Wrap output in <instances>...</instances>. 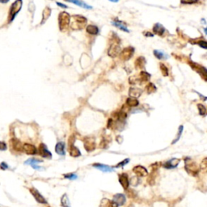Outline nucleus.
<instances>
[{"mask_svg":"<svg viewBox=\"0 0 207 207\" xmlns=\"http://www.w3.org/2000/svg\"><path fill=\"white\" fill-rule=\"evenodd\" d=\"M183 129H184V127H183V126H180L179 128V131H178V133H177V136H176V138H175V140L172 142V144L175 143L177 141L179 140L180 138V136H181V134H182V132H183Z\"/></svg>","mask_w":207,"mask_h":207,"instance_id":"obj_39","label":"nucleus"},{"mask_svg":"<svg viewBox=\"0 0 207 207\" xmlns=\"http://www.w3.org/2000/svg\"><path fill=\"white\" fill-rule=\"evenodd\" d=\"M57 5H58V6H60V7H62V8H67V5H65V4H61V3H57Z\"/></svg>","mask_w":207,"mask_h":207,"instance_id":"obj_46","label":"nucleus"},{"mask_svg":"<svg viewBox=\"0 0 207 207\" xmlns=\"http://www.w3.org/2000/svg\"><path fill=\"white\" fill-rule=\"evenodd\" d=\"M204 30H205V32H206V34H207V28H205Z\"/></svg>","mask_w":207,"mask_h":207,"instance_id":"obj_50","label":"nucleus"},{"mask_svg":"<svg viewBox=\"0 0 207 207\" xmlns=\"http://www.w3.org/2000/svg\"><path fill=\"white\" fill-rule=\"evenodd\" d=\"M0 168L3 169V170H6V169H7L9 167H8V165H7V163H4V162H3L1 164H0Z\"/></svg>","mask_w":207,"mask_h":207,"instance_id":"obj_44","label":"nucleus"},{"mask_svg":"<svg viewBox=\"0 0 207 207\" xmlns=\"http://www.w3.org/2000/svg\"><path fill=\"white\" fill-rule=\"evenodd\" d=\"M142 93V90L138 88H130V91H129V95H130V97H133V98H138L139 97Z\"/></svg>","mask_w":207,"mask_h":207,"instance_id":"obj_22","label":"nucleus"},{"mask_svg":"<svg viewBox=\"0 0 207 207\" xmlns=\"http://www.w3.org/2000/svg\"><path fill=\"white\" fill-rule=\"evenodd\" d=\"M197 108H198V110H199V113L201 115H205L206 113V107L201 105V104H198L197 105Z\"/></svg>","mask_w":207,"mask_h":207,"instance_id":"obj_37","label":"nucleus"},{"mask_svg":"<svg viewBox=\"0 0 207 207\" xmlns=\"http://www.w3.org/2000/svg\"><path fill=\"white\" fill-rule=\"evenodd\" d=\"M151 74L147 73V71H141L140 74L138 76H133L130 78V84H142L150 80Z\"/></svg>","mask_w":207,"mask_h":207,"instance_id":"obj_4","label":"nucleus"},{"mask_svg":"<svg viewBox=\"0 0 207 207\" xmlns=\"http://www.w3.org/2000/svg\"><path fill=\"white\" fill-rule=\"evenodd\" d=\"M64 178L69 180H76L78 178V175L74 173H68V174H64Z\"/></svg>","mask_w":207,"mask_h":207,"instance_id":"obj_38","label":"nucleus"},{"mask_svg":"<svg viewBox=\"0 0 207 207\" xmlns=\"http://www.w3.org/2000/svg\"><path fill=\"white\" fill-rule=\"evenodd\" d=\"M154 55L158 59H167L168 58V55L167 53H165L161 50H156V49L154 50Z\"/></svg>","mask_w":207,"mask_h":207,"instance_id":"obj_29","label":"nucleus"},{"mask_svg":"<svg viewBox=\"0 0 207 207\" xmlns=\"http://www.w3.org/2000/svg\"><path fill=\"white\" fill-rule=\"evenodd\" d=\"M138 101L136 98L133 97H130L126 100V105L130 107H136L138 105Z\"/></svg>","mask_w":207,"mask_h":207,"instance_id":"obj_30","label":"nucleus"},{"mask_svg":"<svg viewBox=\"0 0 207 207\" xmlns=\"http://www.w3.org/2000/svg\"><path fill=\"white\" fill-rule=\"evenodd\" d=\"M37 154H38L40 156H41L42 158L48 159H52V157H53L51 152L48 150L46 145L44 143L40 144V146H39L38 147V151H37Z\"/></svg>","mask_w":207,"mask_h":207,"instance_id":"obj_8","label":"nucleus"},{"mask_svg":"<svg viewBox=\"0 0 207 207\" xmlns=\"http://www.w3.org/2000/svg\"><path fill=\"white\" fill-rule=\"evenodd\" d=\"M159 68H160L162 74H163V76H168V67H166L164 64H159Z\"/></svg>","mask_w":207,"mask_h":207,"instance_id":"obj_34","label":"nucleus"},{"mask_svg":"<svg viewBox=\"0 0 207 207\" xmlns=\"http://www.w3.org/2000/svg\"><path fill=\"white\" fill-rule=\"evenodd\" d=\"M50 13H51V9L49 7H46L45 10L43 11V17H42V22H41V25H43L45 21L47 20V19L49 17L50 15Z\"/></svg>","mask_w":207,"mask_h":207,"instance_id":"obj_31","label":"nucleus"},{"mask_svg":"<svg viewBox=\"0 0 207 207\" xmlns=\"http://www.w3.org/2000/svg\"><path fill=\"white\" fill-rule=\"evenodd\" d=\"M179 163H180L179 159H175V158L172 159H170V160H168V161L166 162L164 164H163V167H164L165 168H168V169L174 168H175V167H177V165L179 164Z\"/></svg>","mask_w":207,"mask_h":207,"instance_id":"obj_18","label":"nucleus"},{"mask_svg":"<svg viewBox=\"0 0 207 207\" xmlns=\"http://www.w3.org/2000/svg\"><path fill=\"white\" fill-rule=\"evenodd\" d=\"M112 25L113 26H115L116 28H119L120 30H122L124 32H130V30L127 28V27L126 25L123 24L122 22L120 21V20H114L113 21H112Z\"/></svg>","mask_w":207,"mask_h":207,"instance_id":"obj_23","label":"nucleus"},{"mask_svg":"<svg viewBox=\"0 0 207 207\" xmlns=\"http://www.w3.org/2000/svg\"><path fill=\"white\" fill-rule=\"evenodd\" d=\"M7 149V143L4 142H1V141H0V151H5Z\"/></svg>","mask_w":207,"mask_h":207,"instance_id":"obj_42","label":"nucleus"},{"mask_svg":"<svg viewBox=\"0 0 207 207\" xmlns=\"http://www.w3.org/2000/svg\"><path fill=\"white\" fill-rule=\"evenodd\" d=\"M65 148H66L65 142H58L55 146V152L59 155H65L66 154Z\"/></svg>","mask_w":207,"mask_h":207,"instance_id":"obj_17","label":"nucleus"},{"mask_svg":"<svg viewBox=\"0 0 207 207\" xmlns=\"http://www.w3.org/2000/svg\"><path fill=\"white\" fill-rule=\"evenodd\" d=\"M119 41H114L112 45L110 46V47L108 49V54L109 57L111 58H116L121 53V46H119Z\"/></svg>","mask_w":207,"mask_h":207,"instance_id":"obj_6","label":"nucleus"},{"mask_svg":"<svg viewBox=\"0 0 207 207\" xmlns=\"http://www.w3.org/2000/svg\"><path fill=\"white\" fill-rule=\"evenodd\" d=\"M72 18V22H71V28L73 30H81L84 28L86 25H87V19L80 15H74L73 16H71Z\"/></svg>","mask_w":207,"mask_h":207,"instance_id":"obj_1","label":"nucleus"},{"mask_svg":"<svg viewBox=\"0 0 207 207\" xmlns=\"http://www.w3.org/2000/svg\"><path fill=\"white\" fill-rule=\"evenodd\" d=\"M100 207H118V206H117L113 201H111L109 200V199L104 198V199L101 201Z\"/></svg>","mask_w":207,"mask_h":207,"instance_id":"obj_27","label":"nucleus"},{"mask_svg":"<svg viewBox=\"0 0 207 207\" xmlns=\"http://www.w3.org/2000/svg\"><path fill=\"white\" fill-rule=\"evenodd\" d=\"M200 169L204 172H207V158L204 159L200 164Z\"/></svg>","mask_w":207,"mask_h":207,"instance_id":"obj_35","label":"nucleus"},{"mask_svg":"<svg viewBox=\"0 0 207 207\" xmlns=\"http://www.w3.org/2000/svg\"><path fill=\"white\" fill-rule=\"evenodd\" d=\"M133 172L138 176V177H145L148 175V172L147 169L141 165L135 166L133 168Z\"/></svg>","mask_w":207,"mask_h":207,"instance_id":"obj_13","label":"nucleus"},{"mask_svg":"<svg viewBox=\"0 0 207 207\" xmlns=\"http://www.w3.org/2000/svg\"><path fill=\"white\" fill-rule=\"evenodd\" d=\"M133 53H134V49L133 47H131V46L126 47L123 49L122 51H121L119 54L120 59L122 60V61H128L132 58Z\"/></svg>","mask_w":207,"mask_h":207,"instance_id":"obj_7","label":"nucleus"},{"mask_svg":"<svg viewBox=\"0 0 207 207\" xmlns=\"http://www.w3.org/2000/svg\"><path fill=\"white\" fill-rule=\"evenodd\" d=\"M10 143H11V148H12L14 151H17V152L22 151L23 145H22L21 142L18 140V139H16V138H12V139H11V141H10Z\"/></svg>","mask_w":207,"mask_h":207,"instance_id":"obj_16","label":"nucleus"},{"mask_svg":"<svg viewBox=\"0 0 207 207\" xmlns=\"http://www.w3.org/2000/svg\"><path fill=\"white\" fill-rule=\"evenodd\" d=\"M113 201L117 205V206H123L126 201V198L124 194L121 193H117L113 196Z\"/></svg>","mask_w":207,"mask_h":207,"instance_id":"obj_15","label":"nucleus"},{"mask_svg":"<svg viewBox=\"0 0 207 207\" xmlns=\"http://www.w3.org/2000/svg\"><path fill=\"white\" fill-rule=\"evenodd\" d=\"M92 166L95 168L99 169V170H100V171L104 172H112V169H113V168H111V167L107 166V165L102 164V163H94Z\"/></svg>","mask_w":207,"mask_h":207,"instance_id":"obj_24","label":"nucleus"},{"mask_svg":"<svg viewBox=\"0 0 207 207\" xmlns=\"http://www.w3.org/2000/svg\"><path fill=\"white\" fill-rule=\"evenodd\" d=\"M7 2H9V0H0V3L2 4H7Z\"/></svg>","mask_w":207,"mask_h":207,"instance_id":"obj_48","label":"nucleus"},{"mask_svg":"<svg viewBox=\"0 0 207 207\" xmlns=\"http://www.w3.org/2000/svg\"><path fill=\"white\" fill-rule=\"evenodd\" d=\"M190 66L193 67V70H195L197 72L199 73L200 75L202 77L203 79H205L206 81H207V69L205 68V67H201L200 65L196 63H193V62H191L190 63Z\"/></svg>","mask_w":207,"mask_h":207,"instance_id":"obj_10","label":"nucleus"},{"mask_svg":"<svg viewBox=\"0 0 207 207\" xmlns=\"http://www.w3.org/2000/svg\"><path fill=\"white\" fill-rule=\"evenodd\" d=\"M84 148L88 152L94 151L95 149V140L91 138H87L84 139Z\"/></svg>","mask_w":207,"mask_h":207,"instance_id":"obj_12","label":"nucleus"},{"mask_svg":"<svg viewBox=\"0 0 207 207\" xmlns=\"http://www.w3.org/2000/svg\"><path fill=\"white\" fill-rule=\"evenodd\" d=\"M22 5H23L22 0H15L14 3L11 4L10 11H9V17H8L10 23L14 20L15 17L17 15L18 13L21 10Z\"/></svg>","mask_w":207,"mask_h":207,"instance_id":"obj_3","label":"nucleus"},{"mask_svg":"<svg viewBox=\"0 0 207 207\" xmlns=\"http://www.w3.org/2000/svg\"><path fill=\"white\" fill-rule=\"evenodd\" d=\"M31 166H32V168L35 169V170H38V171H40V170H42L43 169L42 167H41V166H39V165L32 164V165H31Z\"/></svg>","mask_w":207,"mask_h":207,"instance_id":"obj_45","label":"nucleus"},{"mask_svg":"<svg viewBox=\"0 0 207 207\" xmlns=\"http://www.w3.org/2000/svg\"><path fill=\"white\" fill-rule=\"evenodd\" d=\"M86 31L88 33L91 34V35H97L99 33V28L95 25H88L86 28Z\"/></svg>","mask_w":207,"mask_h":207,"instance_id":"obj_26","label":"nucleus"},{"mask_svg":"<svg viewBox=\"0 0 207 207\" xmlns=\"http://www.w3.org/2000/svg\"><path fill=\"white\" fill-rule=\"evenodd\" d=\"M144 35L147 36H153V34H152V33H150V32H145Z\"/></svg>","mask_w":207,"mask_h":207,"instance_id":"obj_47","label":"nucleus"},{"mask_svg":"<svg viewBox=\"0 0 207 207\" xmlns=\"http://www.w3.org/2000/svg\"><path fill=\"white\" fill-rule=\"evenodd\" d=\"M146 91H147L148 94H151V93H153V92L156 91V87H155V85H154V84L150 83V84H148L147 85Z\"/></svg>","mask_w":207,"mask_h":207,"instance_id":"obj_32","label":"nucleus"},{"mask_svg":"<svg viewBox=\"0 0 207 207\" xmlns=\"http://www.w3.org/2000/svg\"><path fill=\"white\" fill-rule=\"evenodd\" d=\"M61 206L62 207H70V201H69L67 193L63 194L62 196L61 197Z\"/></svg>","mask_w":207,"mask_h":207,"instance_id":"obj_28","label":"nucleus"},{"mask_svg":"<svg viewBox=\"0 0 207 207\" xmlns=\"http://www.w3.org/2000/svg\"><path fill=\"white\" fill-rule=\"evenodd\" d=\"M145 65H146V59L144 58L143 57H138L135 61V62H134V66H135V68L137 70L144 68Z\"/></svg>","mask_w":207,"mask_h":207,"instance_id":"obj_25","label":"nucleus"},{"mask_svg":"<svg viewBox=\"0 0 207 207\" xmlns=\"http://www.w3.org/2000/svg\"><path fill=\"white\" fill-rule=\"evenodd\" d=\"M199 0H180V3L183 5H193V4H197Z\"/></svg>","mask_w":207,"mask_h":207,"instance_id":"obj_36","label":"nucleus"},{"mask_svg":"<svg viewBox=\"0 0 207 207\" xmlns=\"http://www.w3.org/2000/svg\"><path fill=\"white\" fill-rule=\"evenodd\" d=\"M153 32L158 36H163L165 32V28L161 24H155L153 27Z\"/></svg>","mask_w":207,"mask_h":207,"instance_id":"obj_21","label":"nucleus"},{"mask_svg":"<svg viewBox=\"0 0 207 207\" xmlns=\"http://www.w3.org/2000/svg\"><path fill=\"white\" fill-rule=\"evenodd\" d=\"M42 160H40V159H29L27 161L25 162V164H28V165H32V164H36V163H42Z\"/></svg>","mask_w":207,"mask_h":207,"instance_id":"obj_33","label":"nucleus"},{"mask_svg":"<svg viewBox=\"0 0 207 207\" xmlns=\"http://www.w3.org/2000/svg\"><path fill=\"white\" fill-rule=\"evenodd\" d=\"M69 152H70V154L72 156V157H79L81 155V152L79 150V148H77L75 146H74V142L70 143V147H69Z\"/></svg>","mask_w":207,"mask_h":207,"instance_id":"obj_20","label":"nucleus"},{"mask_svg":"<svg viewBox=\"0 0 207 207\" xmlns=\"http://www.w3.org/2000/svg\"><path fill=\"white\" fill-rule=\"evenodd\" d=\"M22 151L25 152V154H29V155H34V154H37V151H36L35 146L29 143H25L23 145Z\"/></svg>","mask_w":207,"mask_h":207,"instance_id":"obj_11","label":"nucleus"},{"mask_svg":"<svg viewBox=\"0 0 207 207\" xmlns=\"http://www.w3.org/2000/svg\"><path fill=\"white\" fill-rule=\"evenodd\" d=\"M29 191H30L31 194L33 196V197L35 198V200L38 203L43 204V205L47 204V201L46 200V198H45V197H44L41 193H39L38 190L36 189L35 188H31V189H29Z\"/></svg>","mask_w":207,"mask_h":207,"instance_id":"obj_9","label":"nucleus"},{"mask_svg":"<svg viewBox=\"0 0 207 207\" xmlns=\"http://www.w3.org/2000/svg\"><path fill=\"white\" fill-rule=\"evenodd\" d=\"M110 2H112V3H117L119 0H109Z\"/></svg>","mask_w":207,"mask_h":207,"instance_id":"obj_49","label":"nucleus"},{"mask_svg":"<svg viewBox=\"0 0 207 207\" xmlns=\"http://www.w3.org/2000/svg\"><path fill=\"white\" fill-rule=\"evenodd\" d=\"M196 44L201 48L207 49V41H199L196 42Z\"/></svg>","mask_w":207,"mask_h":207,"instance_id":"obj_41","label":"nucleus"},{"mask_svg":"<svg viewBox=\"0 0 207 207\" xmlns=\"http://www.w3.org/2000/svg\"><path fill=\"white\" fill-rule=\"evenodd\" d=\"M130 162V159H124L123 161L120 162L119 163H117V164L115 166V168H120V167H124L125 165H126L128 163Z\"/></svg>","mask_w":207,"mask_h":207,"instance_id":"obj_40","label":"nucleus"},{"mask_svg":"<svg viewBox=\"0 0 207 207\" xmlns=\"http://www.w3.org/2000/svg\"><path fill=\"white\" fill-rule=\"evenodd\" d=\"M67 2H69V3H71V4H74L75 5H77L79 7H83L84 9H92V7L88 5V4H86L85 2L82 1V0H65Z\"/></svg>","mask_w":207,"mask_h":207,"instance_id":"obj_19","label":"nucleus"},{"mask_svg":"<svg viewBox=\"0 0 207 207\" xmlns=\"http://www.w3.org/2000/svg\"><path fill=\"white\" fill-rule=\"evenodd\" d=\"M138 181H139V180H138V178L136 177V176L132 177V178H131V180H130V182H131V184H132V185H134V186L137 185L138 184Z\"/></svg>","mask_w":207,"mask_h":207,"instance_id":"obj_43","label":"nucleus"},{"mask_svg":"<svg viewBox=\"0 0 207 207\" xmlns=\"http://www.w3.org/2000/svg\"><path fill=\"white\" fill-rule=\"evenodd\" d=\"M185 168L187 171L188 173H189L192 175H196L199 172V168L195 162H193L191 159L185 158Z\"/></svg>","mask_w":207,"mask_h":207,"instance_id":"obj_5","label":"nucleus"},{"mask_svg":"<svg viewBox=\"0 0 207 207\" xmlns=\"http://www.w3.org/2000/svg\"><path fill=\"white\" fill-rule=\"evenodd\" d=\"M70 23V15L66 11H62L58 15V25L60 31L64 32L69 27Z\"/></svg>","mask_w":207,"mask_h":207,"instance_id":"obj_2","label":"nucleus"},{"mask_svg":"<svg viewBox=\"0 0 207 207\" xmlns=\"http://www.w3.org/2000/svg\"><path fill=\"white\" fill-rule=\"evenodd\" d=\"M119 182L123 187V189L125 190H126L129 188V185H130V181L128 179V175L126 173H121L119 175Z\"/></svg>","mask_w":207,"mask_h":207,"instance_id":"obj_14","label":"nucleus"}]
</instances>
